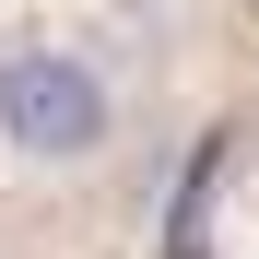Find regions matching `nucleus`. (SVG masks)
<instances>
[{
  "label": "nucleus",
  "instance_id": "f257e3e1",
  "mask_svg": "<svg viewBox=\"0 0 259 259\" xmlns=\"http://www.w3.org/2000/svg\"><path fill=\"white\" fill-rule=\"evenodd\" d=\"M106 82H95V59H71V48H12L0 59V142L12 153H35V165H82L106 142Z\"/></svg>",
  "mask_w": 259,
  "mask_h": 259
},
{
  "label": "nucleus",
  "instance_id": "f03ea898",
  "mask_svg": "<svg viewBox=\"0 0 259 259\" xmlns=\"http://www.w3.org/2000/svg\"><path fill=\"white\" fill-rule=\"evenodd\" d=\"M212 189H224V142H200L177 165V200H165V259H212Z\"/></svg>",
  "mask_w": 259,
  "mask_h": 259
}]
</instances>
